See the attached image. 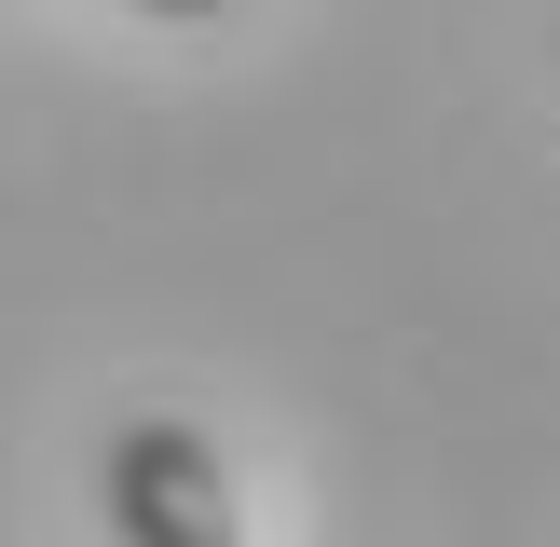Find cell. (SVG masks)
<instances>
[{
    "instance_id": "obj_1",
    "label": "cell",
    "mask_w": 560,
    "mask_h": 547,
    "mask_svg": "<svg viewBox=\"0 0 560 547\" xmlns=\"http://www.w3.org/2000/svg\"><path fill=\"white\" fill-rule=\"evenodd\" d=\"M96 492H109V534L124 547H246L233 534V479H219L206 424H178V410H151V424L109 438Z\"/></svg>"
},
{
    "instance_id": "obj_2",
    "label": "cell",
    "mask_w": 560,
    "mask_h": 547,
    "mask_svg": "<svg viewBox=\"0 0 560 547\" xmlns=\"http://www.w3.org/2000/svg\"><path fill=\"white\" fill-rule=\"evenodd\" d=\"M137 14H164V27H206V14H233V0H137Z\"/></svg>"
}]
</instances>
